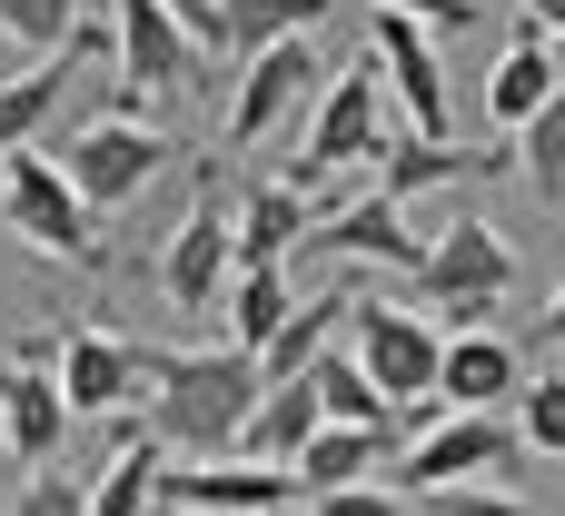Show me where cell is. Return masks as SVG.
Here are the masks:
<instances>
[{
  "mask_svg": "<svg viewBox=\"0 0 565 516\" xmlns=\"http://www.w3.org/2000/svg\"><path fill=\"white\" fill-rule=\"evenodd\" d=\"M139 388H149V447L179 457V467H199V457L238 447V418H248V398L268 378H258L248 348H189V358L139 348Z\"/></svg>",
  "mask_w": 565,
  "mask_h": 516,
  "instance_id": "obj_1",
  "label": "cell"
},
{
  "mask_svg": "<svg viewBox=\"0 0 565 516\" xmlns=\"http://www.w3.org/2000/svg\"><path fill=\"white\" fill-rule=\"evenodd\" d=\"M377 139H387V80H377V60L358 50L348 70H328V80H318L308 129H298V149H288V189H308V199L328 209V179L367 169V159H377Z\"/></svg>",
  "mask_w": 565,
  "mask_h": 516,
  "instance_id": "obj_2",
  "label": "cell"
},
{
  "mask_svg": "<svg viewBox=\"0 0 565 516\" xmlns=\"http://www.w3.org/2000/svg\"><path fill=\"white\" fill-rule=\"evenodd\" d=\"M348 358H358V378L387 398V408H407V418H437V318L427 308H407V298H348Z\"/></svg>",
  "mask_w": 565,
  "mask_h": 516,
  "instance_id": "obj_3",
  "label": "cell"
},
{
  "mask_svg": "<svg viewBox=\"0 0 565 516\" xmlns=\"http://www.w3.org/2000/svg\"><path fill=\"white\" fill-rule=\"evenodd\" d=\"M417 298H427V318H447V328H487L507 298H516V249L487 229V219H447L427 249H417Z\"/></svg>",
  "mask_w": 565,
  "mask_h": 516,
  "instance_id": "obj_4",
  "label": "cell"
},
{
  "mask_svg": "<svg viewBox=\"0 0 565 516\" xmlns=\"http://www.w3.org/2000/svg\"><path fill=\"white\" fill-rule=\"evenodd\" d=\"M109 60H119V109L139 119V99H199L218 89V60L159 10V0H109Z\"/></svg>",
  "mask_w": 565,
  "mask_h": 516,
  "instance_id": "obj_5",
  "label": "cell"
},
{
  "mask_svg": "<svg viewBox=\"0 0 565 516\" xmlns=\"http://www.w3.org/2000/svg\"><path fill=\"white\" fill-rule=\"evenodd\" d=\"M0 219H10V239L40 249V259H70V268H99V259H109V249H99V219L79 209V189L60 179L50 149H10V159H0Z\"/></svg>",
  "mask_w": 565,
  "mask_h": 516,
  "instance_id": "obj_6",
  "label": "cell"
},
{
  "mask_svg": "<svg viewBox=\"0 0 565 516\" xmlns=\"http://www.w3.org/2000/svg\"><path fill=\"white\" fill-rule=\"evenodd\" d=\"M397 477L387 487H477V477H497V467H516V418L507 408H437L397 457H387Z\"/></svg>",
  "mask_w": 565,
  "mask_h": 516,
  "instance_id": "obj_7",
  "label": "cell"
},
{
  "mask_svg": "<svg viewBox=\"0 0 565 516\" xmlns=\"http://www.w3.org/2000/svg\"><path fill=\"white\" fill-rule=\"evenodd\" d=\"M159 169H169V139H159L149 119H129V109H109V119H89V129H70V139H60V179L79 189V209H89V219L129 209Z\"/></svg>",
  "mask_w": 565,
  "mask_h": 516,
  "instance_id": "obj_8",
  "label": "cell"
},
{
  "mask_svg": "<svg viewBox=\"0 0 565 516\" xmlns=\"http://www.w3.org/2000/svg\"><path fill=\"white\" fill-rule=\"evenodd\" d=\"M228 80H238V89H228V139H238V149H258V139H278L288 119H308V99H318L328 60H318V40L298 30V40H268V50H248Z\"/></svg>",
  "mask_w": 565,
  "mask_h": 516,
  "instance_id": "obj_9",
  "label": "cell"
},
{
  "mask_svg": "<svg viewBox=\"0 0 565 516\" xmlns=\"http://www.w3.org/2000/svg\"><path fill=\"white\" fill-rule=\"evenodd\" d=\"M228 179L209 169L199 179V199H189V219L169 229V249H159V288H169V308L179 318H209L218 308V288H228V268H238V249H228Z\"/></svg>",
  "mask_w": 565,
  "mask_h": 516,
  "instance_id": "obj_10",
  "label": "cell"
},
{
  "mask_svg": "<svg viewBox=\"0 0 565 516\" xmlns=\"http://www.w3.org/2000/svg\"><path fill=\"white\" fill-rule=\"evenodd\" d=\"M367 60H377V80L397 89V109H407V139H447V129H457V99H447L437 30H417L407 10H377V30H367Z\"/></svg>",
  "mask_w": 565,
  "mask_h": 516,
  "instance_id": "obj_11",
  "label": "cell"
},
{
  "mask_svg": "<svg viewBox=\"0 0 565 516\" xmlns=\"http://www.w3.org/2000/svg\"><path fill=\"white\" fill-rule=\"evenodd\" d=\"M40 358H50V388H60V408H70V418H109V408H129V398H139V348H129V338H109V328L40 338Z\"/></svg>",
  "mask_w": 565,
  "mask_h": 516,
  "instance_id": "obj_12",
  "label": "cell"
},
{
  "mask_svg": "<svg viewBox=\"0 0 565 516\" xmlns=\"http://www.w3.org/2000/svg\"><path fill=\"white\" fill-rule=\"evenodd\" d=\"M159 507L179 516H268L298 507L288 467H248V457H199V467H159Z\"/></svg>",
  "mask_w": 565,
  "mask_h": 516,
  "instance_id": "obj_13",
  "label": "cell"
},
{
  "mask_svg": "<svg viewBox=\"0 0 565 516\" xmlns=\"http://www.w3.org/2000/svg\"><path fill=\"white\" fill-rule=\"evenodd\" d=\"M417 229H407V209L397 199H348V209H318L308 219V239H298V259H377V268H417Z\"/></svg>",
  "mask_w": 565,
  "mask_h": 516,
  "instance_id": "obj_14",
  "label": "cell"
},
{
  "mask_svg": "<svg viewBox=\"0 0 565 516\" xmlns=\"http://www.w3.org/2000/svg\"><path fill=\"white\" fill-rule=\"evenodd\" d=\"M60 438H70V408H60L50 358H40V338H30V348L0 368V447H10V467H50Z\"/></svg>",
  "mask_w": 565,
  "mask_h": 516,
  "instance_id": "obj_15",
  "label": "cell"
},
{
  "mask_svg": "<svg viewBox=\"0 0 565 516\" xmlns=\"http://www.w3.org/2000/svg\"><path fill=\"white\" fill-rule=\"evenodd\" d=\"M516 388H526V348H507L497 328L437 338V408H507Z\"/></svg>",
  "mask_w": 565,
  "mask_h": 516,
  "instance_id": "obj_16",
  "label": "cell"
},
{
  "mask_svg": "<svg viewBox=\"0 0 565 516\" xmlns=\"http://www.w3.org/2000/svg\"><path fill=\"white\" fill-rule=\"evenodd\" d=\"M308 219H318V199L288 189V179H258L248 199H228V249H238V268H288L298 239H308Z\"/></svg>",
  "mask_w": 565,
  "mask_h": 516,
  "instance_id": "obj_17",
  "label": "cell"
},
{
  "mask_svg": "<svg viewBox=\"0 0 565 516\" xmlns=\"http://www.w3.org/2000/svg\"><path fill=\"white\" fill-rule=\"evenodd\" d=\"M397 457V428H328L318 418V438L288 457V477H298V507L308 497H328V487H358V477H377Z\"/></svg>",
  "mask_w": 565,
  "mask_h": 516,
  "instance_id": "obj_18",
  "label": "cell"
},
{
  "mask_svg": "<svg viewBox=\"0 0 565 516\" xmlns=\"http://www.w3.org/2000/svg\"><path fill=\"white\" fill-rule=\"evenodd\" d=\"M556 30H526V20H516V40H507V60H497V70H487V119H497V129H516V119H536V109H546V99H556Z\"/></svg>",
  "mask_w": 565,
  "mask_h": 516,
  "instance_id": "obj_19",
  "label": "cell"
},
{
  "mask_svg": "<svg viewBox=\"0 0 565 516\" xmlns=\"http://www.w3.org/2000/svg\"><path fill=\"white\" fill-rule=\"evenodd\" d=\"M348 298H358V278H328L318 298H298V308L278 318V338L258 348V378H298V368H308V358H318V348L338 338V318H348Z\"/></svg>",
  "mask_w": 565,
  "mask_h": 516,
  "instance_id": "obj_20",
  "label": "cell"
},
{
  "mask_svg": "<svg viewBox=\"0 0 565 516\" xmlns=\"http://www.w3.org/2000/svg\"><path fill=\"white\" fill-rule=\"evenodd\" d=\"M338 0H218V70H238L248 50H268V40H298V30H318Z\"/></svg>",
  "mask_w": 565,
  "mask_h": 516,
  "instance_id": "obj_21",
  "label": "cell"
},
{
  "mask_svg": "<svg viewBox=\"0 0 565 516\" xmlns=\"http://www.w3.org/2000/svg\"><path fill=\"white\" fill-rule=\"evenodd\" d=\"M467 169H487L477 149H457V139H377V199H417V189H447V179H467Z\"/></svg>",
  "mask_w": 565,
  "mask_h": 516,
  "instance_id": "obj_22",
  "label": "cell"
},
{
  "mask_svg": "<svg viewBox=\"0 0 565 516\" xmlns=\"http://www.w3.org/2000/svg\"><path fill=\"white\" fill-rule=\"evenodd\" d=\"M298 308V288H288V268H228V288H218V318H228V348H268L278 338V318Z\"/></svg>",
  "mask_w": 565,
  "mask_h": 516,
  "instance_id": "obj_23",
  "label": "cell"
},
{
  "mask_svg": "<svg viewBox=\"0 0 565 516\" xmlns=\"http://www.w3.org/2000/svg\"><path fill=\"white\" fill-rule=\"evenodd\" d=\"M298 378H308V398H318V418H328V428H397V408H387V398L358 378V358H348L338 338H328V348H318Z\"/></svg>",
  "mask_w": 565,
  "mask_h": 516,
  "instance_id": "obj_24",
  "label": "cell"
},
{
  "mask_svg": "<svg viewBox=\"0 0 565 516\" xmlns=\"http://www.w3.org/2000/svg\"><path fill=\"white\" fill-rule=\"evenodd\" d=\"M159 467H169V457L149 447V428H129V438L109 447V467L79 477V487H89V516H149L159 507Z\"/></svg>",
  "mask_w": 565,
  "mask_h": 516,
  "instance_id": "obj_25",
  "label": "cell"
},
{
  "mask_svg": "<svg viewBox=\"0 0 565 516\" xmlns=\"http://www.w3.org/2000/svg\"><path fill=\"white\" fill-rule=\"evenodd\" d=\"M507 139H516L507 159L526 169V189H536V209H556V199H565V99H546L536 119H516Z\"/></svg>",
  "mask_w": 565,
  "mask_h": 516,
  "instance_id": "obj_26",
  "label": "cell"
},
{
  "mask_svg": "<svg viewBox=\"0 0 565 516\" xmlns=\"http://www.w3.org/2000/svg\"><path fill=\"white\" fill-rule=\"evenodd\" d=\"M516 447L565 457V378H556V368H536V378L516 388Z\"/></svg>",
  "mask_w": 565,
  "mask_h": 516,
  "instance_id": "obj_27",
  "label": "cell"
},
{
  "mask_svg": "<svg viewBox=\"0 0 565 516\" xmlns=\"http://www.w3.org/2000/svg\"><path fill=\"white\" fill-rule=\"evenodd\" d=\"M70 20H79V0H0V40H20V50H60Z\"/></svg>",
  "mask_w": 565,
  "mask_h": 516,
  "instance_id": "obj_28",
  "label": "cell"
},
{
  "mask_svg": "<svg viewBox=\"0 0 565 516\" xmlns=\"http://www.w3.org/2000/svg\"><path fill=\"white\" fill-rule=\"evenodd\" d=\"M308 516H417V497H407V487H387V477H358V487L308 497Z\"/></svg>",
  "mask_w": 565,
  "mask_h": 516,
  "instance_id": "obj_29",
  "label": "cell"
},
{
  "mask_svg": "<svg viewBox=\"0 0 565 516\" xmlns=\"http://www.w3.org/2000/svg\"><path fill=\"white\" fill-rule=\"evenodd\" d=\"M417 516H536V507L477 477V487H417Z\"/></svg>",
  "mask_w": 565,
  "mask_h": 516,
  "instance_id": "obj_30",
  "label": "cell"
},
{
  "mask_svg": "<svg viewBox=\"0 0 565 516\" xmlns=\"http://www.w3.org/2000/svg\"><path fill=\"white\" fill-rule=\"evenodd\" d=\"M10 516H89V487H79L70 467H60V477H50V467H30V477H20V507H10Z\"/></svg>",
  "mask_w": 565,
  "mask_h": 516,
  "instance_id": "obj_31",
  "label": "cell"
},
{
  "mask_svg": "<svg viewBox=\"0 0 565 516\" xmlns=\"http://www.w3.org/2000/svg\"><path fill=\"white\" fill-rule=\"evenodd\" d=\"M377 10H407L417 30H477V0H377Z\"/></svg>",
  "mask_w": 565,
  "mask_h": 516,
  "instance_id": "obj_32",
  "label": "cell"
},
{
  "mask_svg": "<svg viewBox=\"0 0 565 516\" xmlns=\"http://www.w3.org/2000/svg\"><path fill=\"white\" fill-rule=\"evenodd\" d=\"M159 10H169V20H179V30H189V40L218 60V0H159Z\"/></svg>",
  "mask_w": 565,
  "mask_h": 516,
  "instance_id": "obj_33",
  "label": "cell"
},
{
  "mask_svg": "<svg viewBox=\"0 0 565 516\" xmlns=\"http://www.w3.org/2000/svg\"><path fill=\"white\" fill-rule=\"evenodd\" d=\"M526 30H565V0H526Z\"/></svg>",
  "mask_w": 565,
  "mask_h": 516,
  "instance_id": "obj_34",
  "label": "cell"
},
{
  "mask_svg": "<svg viewBox=\"0 0 565 516\" xmlns=\"http://www.w3.org/2000/svg\"><path fill=\"white\" fill-rule=\"evenodd\" d=\"M268 516H308V507H268Z\"/></svg>",
  "mask_w": 565,
  "mask_h": 516,
  "instance_id": "obj_35",
  "label": "cell"
}]
</instances>
